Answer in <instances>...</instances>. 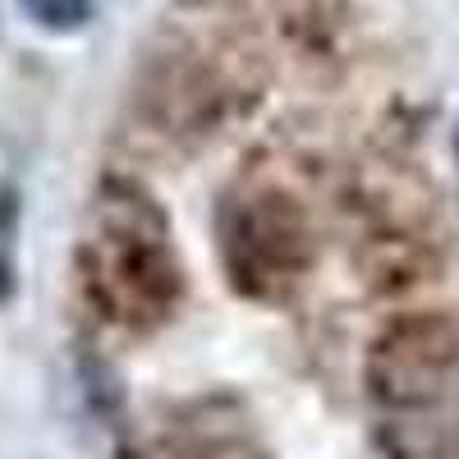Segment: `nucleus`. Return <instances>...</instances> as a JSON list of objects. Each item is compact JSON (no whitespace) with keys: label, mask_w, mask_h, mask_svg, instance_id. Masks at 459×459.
<instances>
[{"label":"nucleus","mask_w":459,"mask_h":459,"mask_svg":"<svg viewBox=\"0 0 459 459\" xmlns=\"http://www.w3.org/2000/svg\"><path fill=\"white\" fill-rule=\"evenodd\" d=\"M19 5L47 32H79L92 19V0H19Z\"/></svg>","instance_id":"nucleus-4"},{"label":"nucleus","mask_w":459,"mask_h":459,"mask_svg":"<svg viewBox=\"0 0 459 459\" xmlns=\"http://www.w3.org/2000/svg\"><path fill=\"white\" fill-rule=\"evenodd\" d=\"M455 359H459V331L446 317H432V313L400 317L372 344L368 386L377 400L400 404V409L428 404V400H437Z\"/></svg>","instance_id":"nucleus-3"},{"label":"nucleus","mask_w":459,"mask_h":459,"mask_svg":"<svg viewBox=\"0 0 459 459\" xmlns=\"http://www.w3.org/2000/svg\"><path fill=\"white\" fill-rule=\"evenodd\" d=\"M221 248L235 285L253 299H276L299 285L313 262V230L299 198L281 188H262L225 207Z\"/></svg>","instance_id":"nucleus-2"},{"label":"nucleus","mask_w":459,"mask_h":459,"mask_svg":"<svg viewBox=\"0 0 459 459\" xmlns=\"http://www.w3.org/2000/svg\"><path fill=\"white\" fill-rule=\"evenodd\" d=\"M14 225H19V194L14 184L0 179V299L10 294V239H14Z\"/></svg>","instance_id":"nucleus-5"},{"label":"nucleus","mask_w":459,"mask_h":459,"mask_svg":"<svg viewBox=\"0 0 459 459\" xmlns=\"http://www.w3.org/2000/svg\"><path fill=\"white\" fill-rule=\"evenodd\" d=\"M83 285L97 308L120 326H157L179 303V257L161 207L143 188L110 179L92 203L83 239Z\"/></svg>","instance_id":"nucleus-1"}]
</instances>
